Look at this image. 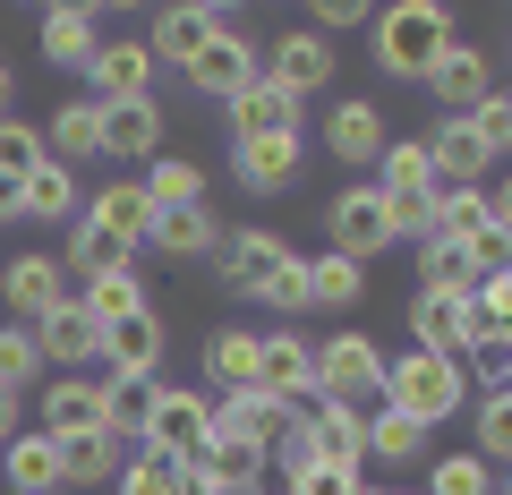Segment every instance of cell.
<instances>
[{
    "label": "cell",
    "instance_id": "obj_32",
    "mask_svg": "<svg viewBox=\"0 0 512 495\" xmlns=\"http://www.w3.org/2000/svg\"><path fill=\"white\" fill-rule=\"evenodd\" d=\"M367 461H384V470H410V461H427V427L402 419L393 402L367 410Z\"/></svg>",
    "mask_w": 512,
    "mask_h": 495
},
{
    "label": "cell",
    "instance_id": "obj_56",
    "mask_svg": "<svg viewBox=\"0 0 512 495\" xmlns=\"http://www.w3.org/2000/svg\"><path fill=\"white\" fill-rule=\"evenodd\" d=\"M495 103H504V120H512V86H504V94H495Z\"/></svg>",
    "mask_w": 512,
    "mask_h": 495
},
{
    "label": "cell",
    "instance_id": "obj_7",
    "mask_svg": "<svg viewBox=\"0 0 512 495\" xmlns=\"http://www.w3.org/2000/svg\"><path fill=\"white\" fill-rule=\"evenodd\" d=\"M222 26H239V9H231V0H171L163 18H154V35H146L154 69H188V60H197L205 43L222 35Z\"/></svg>",
    "mask_w": 512,
    "mask_h": 495
},
{
    "label": "cell",
    "instance_id": "obj_51",
    "mask_svg": "<svg viewBox=\"0 0 512 495\" xmlns=\"http://www.w3.org/2000/svg\"><path fill=\"white\" fill-rule=\"evenodd\" d=\"M18 419H26V393H9V385H0V444L18 436Z\"/></svg>",
    "mask_w": 512,
    "mask_h": 495
},
{
    "label": "cell",
    "instance_id": "obj_42",
    "mask_svg": "<svg viewBox=\"0 0 512 495\" xmlns=\"http://www.w3.org/2000/svg\"><path fill=\"white\" fill-rule=\"evenodd\" d=\"M419 495H495V470H487L478 453H436Z\"/></svg>",
    "mask_w": 512,
    "mask_h": 495
},
{
    "label": "cell",
    "instance_id": "obj_34",
    "mask_svg": "<svg viewBox=\"0 0 512 495\" xmlns=\"http://www.w3.org/2000/svg\"><path fill=\"white\" fill-rule=\"evenodd\" d=\"M60 265H69V274H137V248H128V239H111V231H94V222L86 214H77L69 222V257H60Z\"/></svg>",
    "mask_w": 512,
    "mask_h": 495
},
{
    "label": "cell",
    "instance_id": "obj_50",
    "mask_svg": "<svg viewBox=\"0 0 512 495\" xmlns=\"http://www.w3.org/2000/svg\"><path fill=\"white\" fill-rule=\"evenodd\" d=\"M487 214H495V231H504V239H512V171H504V180H495V188H487Z\"/></svg>",
    "mask_w": 512,
    "mask_h": 495
},
{
    "label": "cell",
    "instance_id": "obj_29",
    "mask_svg": "<svg viewBox=\"0 0 512 495\" xmlns=\"http://www.w3.org/2000/svg\"><path fill=\"white\" fill-rule=\"evenodd\" d=\"M86 222H94V231H111V239H128V248H146L154 197L137 180H111V188H94V197H86Z\"/></svg>",
    "mask_w": 512,
    "mask_h": 495
},
{
    "label": "cell",
    "instance_id": "obj_35",
    "mask_svg": "<svg viewBox=\"0 0 512 495\" xmlns=\"http://www.w3.org/2000/svg\"><path fill=\"white\" fill-rule=\"evenodd\" d=\"M77 308L111 333V325H128V316H146L154 299H146V274H94L86 291H77Z\"/></svg>",
    "mask_w": 512,
    "mask_h": 495
},
{
    "label": "cell",
    "instance_id": "obj_5",
    "mask_svg": "<svg viewBox=\"0 0 512 495\" xmlns=\"http://www.w3.org/2000/svg\"><path fill=\"white\" fill-rule=\"evenodd\" d=\"M205 436H214V410H205V385H154V410H146V436L137 453H163V461H197Z\"/></svg>",
    "mask_w": 512,
    "mask_h": 495
},
{
    "label": "cell",
    "instance_id": "obj_3",
    "mask_svg": "<svg viewBox=\"0 0 512 495\" xmlns=\"http://www.w3.org/2000/svg\"><path fill=\"white\" fill-rule=\"evenodd\" d=\"M308 359H316V402H350V410H376L384 402V350H376V333H359V325L316 333Z\"/></svg>",
    "mask_w": 512,
    "mask_h": 495
},
{
    "label": "cell",
    "instance_id": "obj_33",
    "mask_svg": "<svg viewBox=\"0 0 512 495\" xmlns=\"http://www.w3.org/2000/svg\"><path fill=\"white\" fill-rule=\"evenodd\" d=\"M43 129V163H60V171H77V163H94V103L77 94V103H60L52 120H35Z\"/></svg>",
    "mask_w": 512,
    "mask_h": 495
},
{
    "label": "cell",
    "instance_id": "obj_55",
    "mask_svg": "<svg viewBox=\"0 0 512 495\" xmlns=\"http://www.w3.org/2000/svg\"><path fill=\"white\" fill-rule=\"evenodd\" d=\"M495 495H512V470H495Z\"/></svg>",
    "mask_w": 512,
    "mask_h": 495
},
{
    "label": "cell",
    "instance_id": "obj_22",
    "mask_svg": "<svg viewBox=\"0 0 512 495\" xmlns=\"http://www.w3.org/2000/svg\"><path fill=\"white\" fill-rule=\"evenodd\" d=\"M214 436H231V444H256V453H274V436H282V419H291L299 402H274V393L256 385V393H214Z\"/></svg>",
    "mask_w": 512,
    "mask_h": 495
},
{
    "label": "cell",
    "instance_id": "obj_52",
    "mask_svg": "<svg viewBox=\"0 0 512 495\" xmlns=\"http://www.w3.org/2000/svg\"><path fill=\"white\" fill-rule=\"evenodd\" d=\"M0 222H26L18 214V180H0Z\"/></svg>",
    "mask_w": 512,
    "mask_h": 495
},
{
    "label": "cell",
    "instance_id": "obj_21",
    "mask_svg": "<svg viewBox=\"0 0 512 495\" xmlns=\"http://www.w3.org/2000/svg\"><path fill=\"white\" fill-rule=\"evenodd\" d=\"M470 333H478L470 291H419V299H410V350H444V359H461Z\"/></svg>",
    "mask_w": 512,
    "mask_h": 495
},
{
    "label": "cell",
    "instance_id": "obj_1",
    "mask_svg": "<svg viewBox=\"0 0 512 495\" xmlns=\"http://www.w3.org/2000/svg\"><path fill=\"white\" fill-rule=\"evenodd\" d=\"M384 402L436 436L444 419H461V410H470V367L444 359V350H402V359H384Z\"/></svg>",
    "mask_w": 512,
    "mask_h": 495
},
{
    "label": "cell",
    "instance_id": "obj_31",
    "mask_svg": "<svg viewBox=\"0 0 512 495\" xmlns=\"http://www.w3.org/2000/svg\"><path fill=\"white\" fill-rule=\"evenodd\" d=\"M308 265V308H333V316H350L367 299V265H350V257H333V248H316V257H299Z\"/></svg>",
    "mask_w": 512,
    "mask_h": 495
},
{
    "label": "cell",
    "instance_id": "obj_13",
    "mask_svg": "<svg viewBox=\"0 0 512 495\" xmlns=\"http://www.w3.org/2000/svg\"><path fill=\"white\" fill-rule=\"evenodd\" d=\"M316 137H325V154L342 171H376V154H384V137H393V129H384V111L367 103V94H342V103L325 111V129H316Z\"/></svg>",
    "mask_w": 512,
    "mask_h": 495
},
{
    "label": "cell",
    "instance_id": "obj_40",
    "mask_svg": "<svg viewBox=\"0 0 512 495\" xmlns=\"http://www.w3.org/2000/svg\"><path fill=\"white\" fill-rule=\"evenodd\" d=\"M478 282V257L461 248V239H436L427 231L419 239V291H470Z\"/></svg>",
    "mask_w": 512,
    "mask_h": 495
},
{
    "label": "cell",
    "instance_id": "obj_19",
    "mask_svg": "<svg viewBox=\"0 0 512 495\" xmlns=\"http://www.w3.org/2000/svg\"><path fill=\"white\" fill-rule=\"evenodd\" d=\"M299 419H308L316 470H367V410H350V402H308Z\"/></svg>",
    "mask_w": 512,
    "mask_h": 495
},
{
    "label": "cell",
    "instance_id": "obj_39",
    "mask_svg": "<svg viewBox=\"0 0 512 495\" xmlns=\"http://www.w3.org/2000/svg\"><path fill=\"white\" fill-rule=\"evenodd\" d=\"M461 419L478 427L470 453L487 461V470H512V385H504V393H478V410H461Z\"/></svg>",
    "mask_w": 512,
    "mask_h": 495
},
{
    "label": "cell",
    "instance_id": "obj_53",
    "mask_svg": "<svg viewBox=\"0 0 512 495\" xmlns=\"http://www.w3.org/2000/svg\"><path fill=\"white\" fill-rule=\"evenodd\" d=\"M9 77H18V69H9V60H0V111H9Z\"/></svg>",
    "mask_w": 512,
    "mask_h": 495
},
{
    "label": "cell",
    "instance_id": "obj_9",
    "mask_svg": "<svg viewBox=\"0 0 512 495\" xmlns=\"http://www.w3.org/2000/svg\"><path fill=\"white\" fill-rule=\"evenodd\" d=\"M0 308H9V325H43L52 308H69V265L43 257V248L9 257L0 265Z\"/></svg>",
    "mask_w": 512,
    "mask_h": 495
},
{
    "label": "cell",
    "instance_id": "obj_44",
    "mask_svg": "<svg viewBox=\"0 0 512 495\" xmlns=\"http://www.w3.org/2000/svg\"><path fill=\"white\" fill-rule=\"evenodd\" d=\"M0 385H9V393L43 385V350H35V325H0Z\"/></svg>",
    "mask_w": 512,
    "mask_h": 495
},
{
    "label": "cell",
    "instance_id": "obj_10",
    "mask_svg": "<svg viewBox=\"0 0 512 495\" xmlns=\"http://www.w3.org/2000/svg\"><path fill=\"white\" fill-rule=\"evenodd\" d=\"M256 60H265V43H256V35H248V26H222V35H214V43H205V52H197V60H188V69H180V77H188V86H197V94H205V103H231V94H239V86H256Z\"/></svg>",
    "mask_w": 512,
    "mask_h": 495
},
{
    "label": "cell",
    "instance_id": "obj_47",
    "mask_svg": "<svg viewBox=\"0 0 512 495\" xmlns=\"http://www.w3.org/2000/svg\"><path fill=\"white\" fill-rule=\"evenodd\" d=\"M478 359V385L487 393H504L512 385V342H495V333H470V350H461V367Z\"/></svg>",
    "mask_w": 512,
    "mask_h": 495
},
{
    "label": "cell",
    "instance_id": "obj_4",
    "mask_svg": "<svg viewBox=\"0 0 512 495\" xmlns=\"http://www.w3.org/2000/svg\"><path fill=\"white\" fill-rule=\"evenodd\" d=\"M393 239H402V222H393V205H384L367 180H342L325 197V248H333V257L367 265V257H384Z\"/></svg>",
    "mask_w": 512,
    "mask_h": 495
},
{
    "label": "cell",
    "instance_id": "obj_26",
    "mask_svg": "<svg viewBox=\"0 0 512 495\" xmlns=\"http://www.w3.org/2000/svg\"><path fill=\"white\" fill-rule=\"evenodd\" d=\"M146 248L154 257H214L222 248V222H214V205H163V214L146 222Z\"/></svg>",
    "mask_w": 512,
    "mask_h": 495
},
{
    "label": "cell",
    "instance_id": "obj_48",
    "mask_svg": "<svg viewBox=\"0 0 512 495\" xmlns=\"http://www.w3.org/2000/svg\"><path fill=\"white\" fill-rule=\"evenodd\" d=\"M333 26H342V35H350V26H367V0H316V26H308V35H333Z\"/></svg>",
    "mask_w": 512,
    "mask_h": 495
},
{
    "label": "cell",
    "instance_id": "obj_2",
    "mask_svg": "<svg viewBox=\"0 0 512 495\" xmlns=\"http://www.w3.org/2000/svg\"><path fill=\"white\" fill-rule=\"evenodd\" d=\"M367 35H376V69L410 86V77L436 69V52L461 35V26H453V9H444V0H393V9H376V18H367Z\"/></svg>",
    "mask_w": 512,
    "mask_h": 495
},
{
    "label": "cell",
    "instance_id": "obj_27",
    "mask_svg": "<svg viewBox=\"0 0 512 495\" xmlns=\"http://www.w3.org/2000/svg\"><path fill=\"white\" fill-rule=\"evenodd\" d=\"M0 478L18 495H60V444L43 427H18V436L0 444Z\"/></svg>",
    "mask_w": 512,
    "mask_h": 495
},
{
    "label": "cell",
    "instance_id": "obj_36",
    "mask_svg": "<svg viewBox=\"0 0 512 495\" xmlns=\"http://www.w3.org/2000/svg\"><path fill=\"white\" fill-rule=\"evenodd\" d=\"M120 461H128L120 436H69V444H60V487H111Z\"/></svg>",
    "mask_w": 512,
    "mask_h": 495
},
{
    "label": "cell",
    "instance_id": "obj_15",
    "mask_svg": "<svg viewBox=\"0 0 512 495\" xmlns=\"http://www.w3.org/2000/svg\"><path fill=\"white\" fill-rule=\"evenodd\" d=\"M214 257H222V291L256 299V291H265V282L282 274V265L299 257V248H291V239H282V231H222V248H214Z\"/></svg>",
    "mask_w": 512,
    "mask_h": 495
},
{
    "label": "cell",
    "instance_id": "obj_38",
    "mask_svg": "<svg viewBox=\"0 0 512 495\" xmlns=\"http://www.w3.org/2000/svg\"><path fill=\"white\" fill-rule=\"evenodd\" d=\"M137 188L154 197V214H163V205H205V171L188 163V154H154V163L137 171Z\"/></svg>",
    "mask_w": 512,
    "mask_h": 495
},
{
    "label": "cell",
    "instance_id": "obj_6",
    "mask_svg": "<svg viewBox=\"0 0 512 495\" xmlns=\"http://www.w3.org/2000/svg\"><path fill=\"white\" fill-rule=\"evenodd\" d=\"M163 137H171V120H163V103H94V154H111L120 163V180H137V171L163 154Z\"/></svg>",
    "mask_w": 512,
    "mask_h": 495
},
{
    "label": "cell",
    "instance_id": "obj_8",
    "mask_svg": "<svg viewBox=\"0 0 512 495\" xmlns=\"http://www.w3.org/2000/svg\"><path fill=\"white\" fill-rule=\"evenodd\" d=\"M419 146H427V163H436V188H487V171L504 163V154L478 137L470 111H444V120L419 137Z\"/></svg>",
    "mask_w": 512,
    "mask_h": 495
},
{
    "label": "cell",
    "instance_id": "obj_28",
    "mask_svg": "<svg viewBox=\"0 0 512 495\" xmlns=\"http://www.w3.org/2000/svg\"><path fill=\"white\" fill-rule=\"evenodd\" d=\"M205 385L214 393H256V325H214L205 333Z\"/></svg>",
    "mask_w": 512,
    "mask_h": 495
},
{
    "label": "cell",
    "instance_id": "obj_23",
    "mask_svg": "<svg viewBox=\"0 0 512 495\" xmlns=\"http://www.w3.org/2000/svg\"><path fill=\"white\" fill-rule=\"evenodd\" d=\"M35 43H43V60H52V69H86L94 43H103V0H60L52 18L35 26Z\"/></svg>",
    "mask_w": 512,
    "mask_h": 495
},
{
    "label": "cell",
    "instance_id": "obj_45",
    "mask_svg": "<svg viewBox=\"0 0 512 495\" xmlns=\"http://www.w3.org/2000/svg\"><path fill=\"white\" fill-rule=\"evenodd\" d=\"M111 495H180V461H163V453H128L120 478H111Z\"/></svg>",
    "mask_w": 512,
    "mask_h": 495
},
{
    "label": "cell",
    "instance_id": "obj_37",
    "mask_svg": "<svg viewBox=\"0 0 512 495\" xmlns=\"http://www.w3.org/2000/svg\"><path fill=\"white\" fill-rule=\"evenodd\" d=\"M94 385H103V436H120L128 453H137L146 410H154V385H137V376H94Z\"/></svg>",
    "mask_w": 512,
    "mask_h": 495
},
{
    "label": "cell",
    "instance_id": "obj_20",
    "mask_svg": "<svg viewBox=\"0 0 512 495\" xmlns=\"http://www.w3.org/2000/svg\"><path fill=\"white\" fill-rule=\"evenodd\" d=\"M419 86L436 94L444 111H478V103L495 94V77H487V43H461V35H453V43L436 52V69L419 77Z\"/></svg>",
    "mask_w": 512,
    "mask_h": 495
},
{
    "label": "cell",
    "instance_id": "obj_14",
    "mask_svg": "<svg viewBox=\"0 0 512 495\" xmlns=\"http://www.w3.org/2000/svg\"><path fill=\"white\" fill-rule=\"evenodd\" d=\"M35 350H43L52 376H94V367H103V325L69 299V308H52V316L35 325Z\"/></svg>",
    "mask_w": 512,
    "mask_h": 495
},
{
    "label": "cell",
    "instance_id": "obj_54",
    "mask_svg": "<svg viewBox=\"0 0 512 495\" xmlns=\"http://www.w3.org/2000/svg\"><path fill=\"white\" fill-rule=\"evenodd\" d=\"M359 495H419V487H359Z\"/></svg>",
    "mask_w": 512,
    "mask_h": 495
},
{
    "label": "cell",
    "instance_id": "obj_12",
    "mask_svg": "<svg viewBox=\"0 0 512 495\" xmlns=\"http://www.w3.org/2000/svg\"><path fill=\"white\" fill-rule=\"evenodd\" d=\"M154 52H146V35H128V43H94V60H86V103H146L154 94Z\"/></svg>",
    "mask_w": 512,
    "mask_h": 495
},
{
    "label": "cell",
    "instance_id": "obj_41",
    "mask_svg": "<svg viewBox=\"0 0 512 495\" xmlns=\"http://www.w3.org/2000/svg\"><path fill=\"white\" fill-rule=\"evenodd\" d=\"M487 188H436V239H461V248H470L478 231H487Z\"/></svg>",
    "mask_w": 512,
    "mask_h": 495
},
{
    "label": "cell",
    "instance_id": "obj_46",
    "mask_svg": "<svg viewBox=\"0 0 512 495\" xmlns=\"http://www.w3.org/2000/svg\"><path fill=\"white\" fill-rule=\"evenodd\" d=\"M256 308H265V316H299V308H308V265L291 257L274 282H265V291H256Z\"/></svg>",
    "mask_w": 512,
    "mask_h": 495
},
{
    "label": "cell",
    "instance_id": "obj_25",
    "mask_svg": "<svg viewBox=\"0 0 512 495\" xmlns=\"http://www.w3.org/2000/svg\"><path fill=\"white\" fill-rule=\"evenodd\" d=\"M222 120H231V146H239V137H291L299 129V103L256 69V86H239L231 103H222Z\"/></svg>",
    "mask_w": 512,
    "mask_h": 495
},
{
    "label": "cell",
    "instance_id": "obj_43",
    "mask_svg": "<svg viewBox=\"0 0 512 495\" xmlns=\"http://www.w3.org/2000/svg\"><path fill=\"white\" fill-rule=\"evenodd\" d=\"M26 171H43V129L0 111V180H26Z\"/></svg>",
    "mask_w": 512,
    "mask_h": 495
},
{
    "label": "cell",
    "instance_id": "obj_30",
    "mask_svg": "<svg viewBox=\"0 0 512 495\" xmlns=\"http://www.w3.org/2000/svg\"><path fill=\"white\" fill-rule=\"evenodd\" d=\"M18 214H26V222H77V214H86V188H77V171H60V163L26 171V180H18Z\"/></svg>",
    "mask_w": 512,
    "mask_h": 495
},
{
    "label": "cell",
    "instance_id": "obj_24",
    "mask_svg": "<svg viewBox=\"0 0 512 495\" xmlns=\"http://www.w3.org/2000/svg\"><path fill=\"white\" fill-rule=\"evenodd\" d=\"M35 410H43V436H52V444L103 436V385H94V376H52Z\"/></svg>",
    "mask_w": 512,
    "mask_h": 495
},
{
    "label": "cell",
    "instance_id": "obj_49",
    "mask_svg": "<svg viewBox=\"0 0 512 495\" xmlns=\"http://www.w3.org/2000/svg\"><path fill=\"white\" fill-rule=\"evenodd\" d=\"M367 487V470H308L299 478V495H359Z\"/></svg>",
    "mask_w": 512,
    "mask_h": 495
},
{
    "label": "cell",
    "instance_id": "obj_16",
    "mask_svg": "<svg viewBox=\"0 0 512 495\" xmlns=\"http://www.w3.org/2000/svg\"><path fill=\"white\" fill-rule=\"evenodd\" d=\"M299 163H308V137H239L231 146V180L248 188V197H282V188L299 180Z\"/></svg>",
    "mask_w": 512,
    "mask_h": 495
},
{
    "label": "cell",
    "instance_id": "obj_18",
    "mask_svg": "<svg viewBox=\"0 0 512 495\" xmlns=\"http://www.w3.org/2000/svg\"><path fill=\"white\" fill-rule=\"evenodd\" d=\"M163 350H171V333H163V316H128V325H111L103 333V367L94 376H137V385H163Z\"/></svg>",
    "mask_w": 512,
    "mask_h": 495
},
{
    "label": "cell",
    "instance_id": "obj_11",
    "mask_svg": "<svg viewBox=\"0 0 512 495\" xmlns=\"http://www.w3.org/2000/svg\"><path fill=\"white\" fill-rule=\"evenodd\" d=\"M316 333L299 325H274V333H256V385L274 393V402H316V359H308Z\"/></svg>",
    "mask_w": 512,
    "mask_h": 495
},
{
    "label": "cell",
    "instance_id": "obj_17",
    "mask_svg": "<svg viewBox=\"0 0 512 495\" xmlns=\"http://www.w3.org/2000/svg\"><path fill=\"white\" fill-rule=\"evenodd\" d=\"M256 69L274 77L291 103H308V94H325V77H333V43L308 35V26H291V35H274V52L256 60Z\"/></svg>",
    "mask_w": 512,
    "mask_h": 495
}]
</instances>
